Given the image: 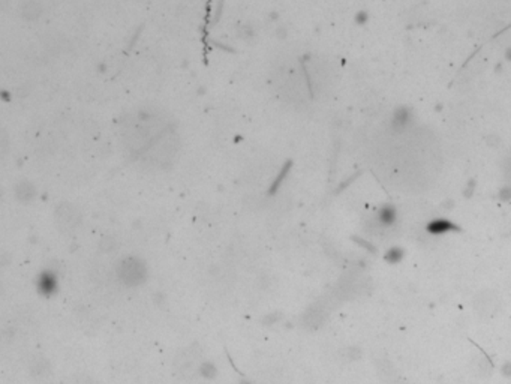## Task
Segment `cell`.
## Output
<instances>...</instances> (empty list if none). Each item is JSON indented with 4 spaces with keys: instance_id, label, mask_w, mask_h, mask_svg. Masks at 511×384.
<instances>
[{
    "instance_id": "1",
    "label": "cell",
    "mask_w": 511,
    "mask_h": 384,
    "mask_svg": "<svg viewBox=\"0 0 511 384\" xmlns=\"http://www.w3.org/2000/svg\"><path fill=\"white\" fill-rule=\"evenodd\" d=\"M117 275L121 278L126 285H130V287H135V285H139L141 282H144L147 270L144 263L135 258V257H128L125 260H122L118 263L117 267Z\"/></svg>"
},
{
    "instance_id": "2",
    "label": "cell",
    "mask_w": 511,
    "mask_h": 384,
    "mask_svg": "<svg viewBox=\"0 0 511 384\" xmlns=\"http://www.w3.org/2000/svg\"><path fill=\"white\" fill-rule=\"evenodd\" d=\"M36 287L41 294L50 298L57 291V275L51 270H43L36 279Z\"/></svg>"
},
{
    "instance_id": "3",
    "label": "cell",
    "mask_w": 511,
    "mask_h": 384,
    "mask_svg": "<svg viewBox=\"0 0 511 384\" xmlns=\"http://www.w3.org/2000/svg\"><path fill=\"white\" fill-rule=\"evenodd\" d=\"M454 230H458V227L451 224L450 221H447V219H435V221H432L428 225V232H430L433 234H445V233L454 232Z\"/></svg>"
},
{
    "instance_id": "4",
    "label": "cell",
    "mask_w": 511,
    "mask_h": 384,
    "mask_svg": "<svg viewBox=\"0 0 511 384\" xmlns=\"http://www.w3.org/2000/svg\"><path fill=\"white\" fill-rule=\"evenodd\" d=\"M395 219H396V212L391 206L383 207V209L379 211V213H378V221L381 225L388 227V225H391L395 223Z\"/></svg>"
},
{
    "instance_id": "5",
    "label": "cell",
    "mask_w": 511,
    "mask_h": 384,
    "mask_svg": "<svg viewBox=\"0 0 511 384\" xmlns=\"http://www.w3.org/2000/svg\"><path fill=\"white\" fill-rule=\"evenodd\" d=\"M200 372H201V376L205 378H213L216 376V366L213 364H210V362H204L200 368Z\"/></svg>"
},
{
    "instance_id": "6",
    "label": "cell",
    "mask_w": 511,
    "mask_h": 384,
    "mask_svg": "<svg viewBox=\"0 0 511 384\" xmlns=\"http://www.w3.org/2000/svg\"><path fill=\"white\" fill-rule=\"evenodd\" d=\"M402 257H404V251L395 248V249L388 251V254L386 256V260L388 263H399L402 260Z\"/></svg>"
},
{
    "instance_id": "7",
    "label": "cell",
    "mask_w": 511,
    "mask_h": 384,
    "mask_svg": "<svg viewBox=\"0 0 511 384\" xmlns=\"http://www.w3.org/2000/svg\"><path fill=\"white\" fill-rule=\"evenodd\" d=\"M240 384H251V383H247V381H242Z\"/></svg>"
}]
</instances>
